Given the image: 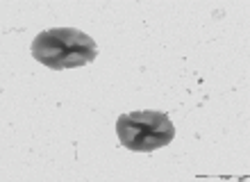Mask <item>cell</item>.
<instances>
[{"label":"cell","instance_id":"6da1fadb","mask_svg":"<svg viewBox=\"0 0 250 182\" xmlns=\"http://www.w3.org/2000/svg\"><path fill=\"white\" fill-rule=\"evenodd\" d=\"M32 57L39 64L53 68V71H66L78 66L91 64L98 50L96 41L82 30L75 27H50L34 37Z\"/></svg>","mask_w":250,"mask_h":182},{"label":"cell","instance_id":"7a4b0ae2","mask_svg":"<svg viewBox=\"0 0 250 182\" xmlns=\"http://www.w3.org/2000/svg\"><path fill=\"white\" fill-rule=\"evenodd\" d=\"M116 135L123 148L134 153H152L173 141L175 128L164 112L139 110L121 114L116 121Z\"/></svg>","mask_w":250,"mask_h":182}]
</instances>
